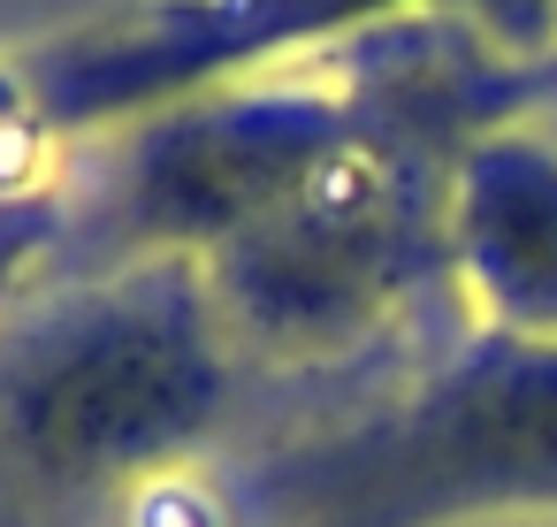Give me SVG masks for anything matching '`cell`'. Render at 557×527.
Returning <instances> with one entry per match:
<instances>
[{"label":"cell","instance_id":"cell-1","mask_svg":"<svg viewBox=\"0 0 557 527\" xmlns=\"http://www.w3.org/2000/svg\"><path fill=\"white\" fill-rule=\"evenodd\" d=\"M237 344L184 260H115L0 336V458L39 497L176 474L230 405Z\"/></svg>","mask_w":557,"mask_h":527},{"label":"cell","instance_id":"cell-2","mask_svg":"<svg viewBox=\"0 0 557 527\" xmlns=\"http://www.w3.org/2000/svg\"><path fill=\"white\" fill-rule=\"evenodd\" d=\"M184 268H199L237 352L290 367L351 359L389 336L428 283H450L443 176L359 108Z\"/></svg>","mask_w":557,"mask_h":527},{"label":"cell","instance_id":"cell-3","mask_svg":"<svg viewBox=\"0 0 557 527\" xmlns=\"http://www.w3.org/2000/svg\"><path fill=\"white\" fill-rule=\"evenodd\" d=\"M252 527H458L557 512V344L473 336L405 397L275 451Z\"/></svg>","mask_w":557,"mask_h":527},{"label":"cell","instance_id":"cell-4","mask_svg":"<svg viewBox=\"0 0 557 527\" xmlns=\"http://www.w3.org/2000/svg\"><path fill=\"white\" fill-rule=\"evenodd\" d=\"M412 16H473L496 39H549L557 0H153V9H131L39 54L16 85L32 93L39 123L62 138L290 70V54L329 39L405 32Z\"/></svg>","mask_w":557,"mask_h":527},{"label":"cell","instance_id":"cell-5","mask_svg":"<svg viewBox=\"0 0 557 527\" xmlns=\"http://www.w3.org/2000/svg\"><path fill=\"white\" fill-rule=\"evenodd\" d=\"M443 260L488 336L557 344V146L488 131L450 154Z\"/></svg>","mask_w":557,"mask_h":527},{"label":"cell","instance_id":"cell-6","mask_svg":"<svg viewBox=\"0 0 557 527\" xmlns=\"http://www.w3.org/2000/svg\"><path fill=\"white\" fill-rule=\"evenodd\" d=\"M131 527H237L207 489H191L184 474H161L146 489H131Z\"/></svg>","mask_w":557,"mask_h":527}]
</instances>
